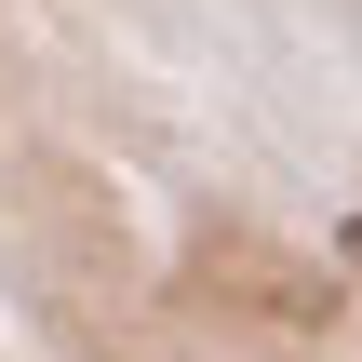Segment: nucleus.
Instances as JSON below:
<instances>
[{
  "instance_id": "1",
  "label": "nucleus",
  "mask_w": 362,
  "mask_h": 362,
  "mask_svg": "<svg viewBox=\"0 0 362 362\" xmlns=\"http://www.w3.org/2000/svg\"><path fill=\"white\" fill-rule=\"evenodd\" d=\"M188 282H202V296H242V309H269V322H296V336H322V322H336V282H322V269H296V255H269V242H242V228H228V242H202V255H188Z\"/></svg>"
},
{
  "instance_id": "2",
  "label": "nucleus",
  "mask_w": 362,
  "mask_h": 362,
  "mask_svg": "<svg viewBox=\"0 0 362 362\" xmlns=\"http://www.w3.org/2000/svg\"><path fill=\"white\" fill-rule=\"evenodd\" d=\"M336 255H349V269H362V215H336Z\"/></svg>"
}]
</instances>
